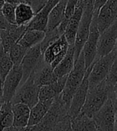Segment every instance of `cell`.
Wrapping results in <instances>:
<instances>
[{"label": "cell", "instance_id": "38", "mask_svg": "<svg viewBox=\"0 0 117 131\" xmlns=\"http://www.w3.org/2000/svg\"><path fill=\"white\" fill-rule=\"evenodd\" d=\"M3 131H30V130H29V126H27V127H16V126H12L10 127L5 129Z\"/></svg>", "mask_w": 117, "mask_h": 131}, {"label": "cell", "instance_id": "9", "mask_svg": "<svg viewBox=\"0 0 117 131\" xmlns=\"http://www.w3.org/2000/svg\"><path fill=\"white\" fill-rule=\"evenodd\" d=\"M69 46V45L64 35H61L43 52L42 55L44 62L50 65L51 67L54 69L66 54Z\"/></svg>", "mask_w": 117, "mask_h": 131}, {"label": "cell", "instance_id": "37", "mask_svg": "<svg viewBox=\"0 0 117 131\" xmlns=\"http://www.w3.org/2000/svg\"><path fill=\"white\" fill-rule=\"evenodd\" d=\"M107 2V0H95L94 3V12L98 13L99 10L102 7V6Z\"/></svg>", "mask_w": 117, "mask_h": 131}, {"label": "cell", "instance_id": "28", "mask_svg": "<svg viewBox=\"0 0 117 131\" xmlns=\"http://www.w3.org/2000/svg\"><path fill=\"white\" fill-rule=\"evenodd\" d=\"M61 35H61V33L59 32V30H58L57 27L54 30H52L45 31L44 38L42 39V41L39 43L42 53L43 54V52L45 50V49L51 44H53L55 41H57Z\"/></svg>", "mask_w": 117, "mask_h": 131}, {"label": "cell", "instance_id": "20", "mask_svg": "<svg viewBox=\"0 0 117 131\" xmlns=\"http://www.w3.org/2000/svg\"><path fill=\"white\" fill-rule=\"evenodd\" d=\"M54 99L46 101H38L34 106L30 108L28 126H33L40 122L50 108Z\"/></svg>", "mask_w": 117, "mask_h": 131}, {"label": "cell", "instance_id": "21", "mask_svg": "<svg viewBox=\"0 0 117 131\" xmlns=\"http://www.w3.org/2000/svg\"><path fill=\"white\" fill-rule=\"evenodd\" d=\"M72 131H98L93 117L79 114L75 118L71 119Z\"/></svg>", "mask_w": 117, "mask_h": 131}, {"label": "cell", "instance_id": "19", "mask_svg": "<svg viewBox=\"0 0 117 131\" xmlns=\"http://www.w3.org/2000/svg\"><path fill=\"white\" fill-rule=\"evenodd\" d=\"M67 0H61L56 4L50 10L48 16L47 30H52L57 28L59 24L62 22L64 18V11H66Z\"/></svg>", "mask_w": 117, "mask_h": 131}, {"label": "cell", "instance_id": "6", "mask_svg": "<svg viewBox=\"0 0 117 131\" xmlns=\"http://www.w3.org/2000/svg\"><path fill=\"white\" fill-rule=\"evenodd\" d=\"M116 110L117 107L115 105L112 98L111 97H108L106 102L93 117L97 130L114 131Z\"/></svg>", "mask_w": 117, "mask_h": 131}, {"label": "cell", "instance_id": "14", "mask_svg": "<svg viewBox=\"0 0 117 131\" xmlns=\"http://www.w3.org/2000/svg\"><path fill=\"white\" fill-rule=\"evenodd\" d=\"M43 61V55L40 49V45L37 44L34 47L30 48L27 54H25L23 59L21 62V67L22 69V81L25 82L27 79L30 74L39 63Z\"/></svg>", "mask_w": 117, "mask_h": 131}, {"label": "cell", "instance_id": "30", "mask_svg": "<svg viewBox=\"0 0 117 131\" xmlns=\"http://www.w3.org/2000/svg\"><path fill=\"white\" fill-rule=\"evenodd\" d=\"M0 38H1V47L6 53H8L10 49L17 43L10 35L7 30H0Z\"/></svg>", "mask_w": 117, "mask_h": 131}, {"label": "cell", "instance_id": "13", "mask_svg": "<svg viewBox=\"0 0 117 131\" xmlns=\"http://www.w3.org/2000/svg\"><path fill=\"white\" fill-rule=\"evenodd\" d=\"M117 19V0H107L99 10L96 16L97 28L100 34Z\"/></svg>", "mask_w": 117, "mask_h": 131}, {"label": "cell", "instance_id": "42", "mask_svg": "<svg viewBox=\"0 0 117 131\" xmlns=\"http://www.w3.org/2000/svg\"><path fill=\"white\" fill-rule=\"evenodd\" d=\"M114 131H117V110H116L115 117V127H114Z\"/></svg>", "mask_w": 117, "mask_h": 131}, {"label": "cell", "instance_id": "29", "mask_svg": "<svg viewBox=\"0 0 117 131\" xmlns=\"http://www.w3.org/2000/svg\"><path fill=\"white\" fill-rule=\"evenodd\" d=\"M15 5L10 3H4L1 9V13L5 19L10 24H16L15 23Z\"/></svg>", "mask_w": 117, "mask_h": 131}, {"label": "cell", "instance_id": "34", "mask_svg": "<svg viewBox=\"0 0 117 131\" xmlns=\"http://www.w3.org/2000/svg\"><path fill=\"white\" fill-rule=\"evenodd\" d=\"M47 1L48 0H28L27 3L31 6L36 15L45 6Z\"/></svg>", "mask_w": 117, "mask_h": 131}, {"label": "cell", "instance_id": "35", "mask_svg": "<svg viewBox=\"0 0 117 131\" xmlns=\"http://www.w3.org/2000/svg\"><path fill=\"white\" fill-rule=\"evenodd\" d=\"M109 97H111L112 98V100H113L115 105L117 107V82H115V84L114 85L113 87L112 88L111 91H110Z\"/></svg>", "mask_w": 117, "mask_h": 131}, {"label": "cell", "instance_id": "25", "mask_svg": "<svg viewBox=\"0 0 117 131\" xmlns=\"http://www.w3.org/2000/svg\"><path fill=\"white\" fill-rule=\"evenodd\" d=\"M13 112L11 102H5L0 109V131L13 126Z\"/></svg>", "mask_w": 117, "mask_h": 131}, {"label": "cell", "instance_id": "11", "mask_svg": "<svg viewBox=\"0 0 117 131\" xmlns=\"http://www.w3.org/2000/svg\"><path fill=\"white\" fill-rule=\"evenodd\" d=\"M91 69H92V65L88 68H87L81 86L76 90L75 94L72 97V100H71L67 113V115L71 119L75 118L80 114L84 102H85V98L88 90V74Z\"/></svg>", "mask_w": 117, "mask_h": 131}, {"label": "cell", "instance_id": "31", "mask_svg": "<svg viewBox=\"0 0 117 131\" xmlns=\"http://www.w3.org/2000/svg\"><path fill=\"white\" fill-rule=\"evenodd\" d=\"M106 82L110 88H112L113 86L117 82V55L114 59V62L111 67V69L109 70V73L105 78Z\"/></svg>", "mask_w": 117, "mask_h": 131}, {"label": "cell", "instance_id": "2", "mask_svg": "<svg viewBox=\"0 0 117 131\" xmlns=\"http://www.w3.org/2000/svg\"><path fill=\"white\" fill-rule=\"evenodd\" d=\"M111 90L105 79L96 86L88 89L85 102L80 113L93 117L108 100Z\"/></svg>", "mask_w": 117, "mask_h": 131}, {"label": "cell", "instance_id": "4", "mask_svg": "<svg viewBox=\"0 0 117 131\" xmlns=\"http://www.w3.org/2000/svg\"><path fill=\"white\" fill-rule=\"evenodd\" d=\"M116 55L113 50L109 54L94 61L88 74V89L96 86L107 78Z\"/></svg>", "mask_w": 117, "mask_h": 131}, {"label": "cell", "instance_id": "12", "mask_svg": "<svg viewBox=\"0 0 117 131\" xmlns=\"http://www.w3.org/2000/svg\"><path fill=\"white\" fill-rule=\"evenodd\" d=\"M117 42V19L105 30L100 34L97 43V54L96 59L105 56L115 48Z\"/></svg>", "mask_w": 117, "mask_h": 131}, {"label": "cell", "instance_id": "47", "mask_svg": "<svg viewBox=\"0 0 117 131\" xmlns=\"http://www.w3.org/2000/svg\"><path fill=\"white\" fill-rule=\"evenodd\" d=\"M24 1H25V0H24Z\"/></svg>", "mask_w": 117, "mask_h": 131}, {"label": "cell", "instance_id": "5", "mask_svg": "<svg viewBox=\"0 0 117 131\" xmlns=\"http://www.w3.org/2000/svg\"><path fill=\"white\" fill-rule=\"evenodd\" d=\"M93 10H94V4L84 3V10L83 15L81 19V22L78 27L75 42H74V47H75V62L79 57L81 52L83 49V47L85 43L87 38L88 37L90 25L92 23L93 15Z\"/></svg>", "mask_w": 117, "mask_h": 131}, {"label": "cell", "instance_id": "39", "mask_svg": "<svg viewBox=\"0 0 117 131\" xmlns=\"http://www.w3.org/2000/svg\"><path fill=\"white\" fill-rule=\"evenodd\" d=\"M60 1H61V0H48L46 4H45V7L46 9H48L49 10H51L52 8H53L54 6L56 4H57Z\"/></svg>", "mask_w": 117, "mask_h": 131}, {"label": "cell", "instance_id": "41", "mask_svg": "<svg viewBox=\"0 0 117 131\" xmlns=\"http://www.w3.org/2000/svg\"><path fill=\"white\" fill-rule=\"evenodd\" d=\"M3 103V90H2V87L0 86V109L2 107V105Z\"/></svg>", "mask_w": 117, "mask_h": 131}, {"label": "cell", "instance_id": "27", "mask_svg": "<svg viewBox=\"0 0 117 131\" xmlns=\"http://www.w3.org/2000/svg\"><path fill=\"white\" fill-rule=\"evenodd\" d=\"M29 49L25 48L22 46L19 45L18 43H15L10 49L8 54L14 65H20L25 54Z\"/></svg>", "mask_w": 117, "mask_h": 131}, {"label": "cell", "instance_id": "43", "mask_svg": "<svg viewBox=\"0 0 117 131\" xmlns=\"http://www.w3.org/2000/svg\"><path fill=\"white\" fill-rule=\"evenodd\" d=\"M4 3H5L4 0H0V11H1V9H2V7L3 6Z\"/></svg>", "mask_w": 117, "mask_h": 131}, {"label": "cell", "instance_id": "15", "mask_svg": "<svg viewBox=\"0 0 117 131\" xmlns=\"http://www.w3.org/2000/svg\"><path fill=\"white\" fill-rule=\"evenodd\" d=\"M83 10H84V0H80V2L76 7L73 15L69 19L67 27L64 34L69 45L74 44L76 35L83 15Z\"/></svg>", "mask_w": 117, "mask_h": 131}, {"label": "cell", "instance_id": "18", "mask_svg": "<svg viewBox=\"0 0 117 131\" xmlns=\"http://www.w3.org/2000/svg\"><path fill=\"white\" fill-rule=\"evenodd\" d=\"M13 126L16 127H27L30 118V108L24 103L12 104Z\"/></svg>", "mask_w": 117, "mask_h": 131}, {"label": "cell", "instance_id": "36", "mask_svg": "<svg viewBox=\"0 0 117 131\" xmlns=\"http://www.w3.org/2000/svg\"><path fill=\"white\" fill-rule=\"evenodd\" d=\"M10 24L6 20L3 15H2L1 11H0V30H6L10 27Z\"/></svg>", "mask_w": 117, "mask_h": 131}, {"label": "cell", "instance_id": "16", "mask_svg": "<svg viewBox=\"0 0 117 131\" xmlns=\"http://www.w3.org/2000/svg\"><path fill=\"white\" fill-rule=\"evenodd\" d=\"M67 76L68 75L58 78L53 83L40 86L38 94L39 101L54 99L56 97L60 95L66 85Z\"/></svg>", "mask_w": 117, "mask_h": 131}, {"label": "cell", "instance_id": "10", "mask_svg": "<svg viewBox=\"0 0 117 131\" xmlns=\"http://www.w3.org/2000/svg\"><path fill=\"white\" fill-rule=\"evenodd\" d=\"M22 76L23 73L21 65L13 66L2 86L3 102H11L13 97L15 96L17 90L19 87V85L22 81Z\"/></svg>", "mask_w": 117, "mask_h": 131}, {"label": "cell", "instance_id": "8", "mask_svg": "<svg viewBox=\"0 0 117 131\" xmlns=\"http://www.w3.org/2000/svg\"><path fill=\"white\" fill-rule=\"evenodd\" d=\"M97 14L98 13L93 11V15L92 23H91L90 25L88 37L81 50L84 54V59L86 69L88 68L94 62L96 58L97 43H98V39L100 36V32L98 30V28H97V23H96Z\"/></svg>", "mask_w": 117, "mask_h": 131}, {"label": "cell", "instance_id": "23", "mask_svg": "<svg viewBox=\"0 0 117 131\" xmlns=\"http://www.w3.org/2000/svg\"><path fill=\"white\" fill-rule=\"evenodd\" d=\"M45 36V32L36 30H27L17 43L30 49L40 43Z\"/></svg>", "mask_w": 117, "mask_h": 131}, {"label": "cell", "instance_id": "3", "mask_svg": "<svg viewBox=\"0 0 117 131\" xmlns=\"http://www.w3.org/2000/svg\"><path fill=\"white\" fill-rule=\"evenodd\" d=\"M68 108L61 99L60 95L56 97L47 113L42 119L33 126H29L30 131H52L64 117L67 116Z\"/></svg>", "mask_w": 117, "mask_h": 131}, {"label": "cell", "instance_id": "44", "mask_svg": "<svg viewBox=\"0 0 117 131\" xmlns=\"http://www.w3.org/2000/svg\"><path fill=\"white\" fill-rule=\"evenodd\" d=\"M114 50H115V53H116V54H117V42H116V43H115V48H114Z\"/></svg>", "mask_w": 117, "mask_h": 131}, {"label": "cell", "instance_id": "17", "mask_svg": "<svg viewBox=\"0 0 117 131\" xmlns=\"http://www.w3.org/2000/svg\"><path fill=\"white\" fill-rule=\"evenodd\" d=\"M74 55H75L74 44L69 45L68 50L66 52V54L64 55L63 59L54 69V74L57 79L61 77L68 75L69 74V72L73 70L75 63Z\"/></svg>", "mask_w": 117, "mask_h": 131}, {"label": "cell", "instance_id": "22", "mask_svg": "<svg viewBox=\"0 0 117 131\" xmlns=\"http://www.w3.org/2000/svg\"><path fill=\"white\" fill-rule=\"evenodd\" d=\"M35 14L31 6L27 3H18L15 7V23L17 25H28Z\"/></svg>", "mask_w": 117, "mask_h": 131}, {"label": "cell", "instance_id": "40", "mask_svg": "<svg viewBox=\"0 0 117 131\" xmlns=\"http://www.w3.org/2000/svg\"><path fill=\"white\" fill-rule=\"evenodd\" d=\"M4 2L6 3H10V4H13V5H15L17 6L18 3H25L24 0H4Z\"/></svg>", "mask_w": 117, "mask_h": 131}, {"label": "cell", "instance_id": "33", "mask_svg": "<svg viewBox=\"0 0 117 131\" xmlns=\"http://www.w3.org/2000/svg\"><path fill=\"white\" fill-rule=\"evenodd\" d=\"M52 131H72L71 128V118L67 115L58 122L57 125Z\"/></svg>", "mask_w": 117, "mask_h": 131}, {"label": "cell", "instance_id": "45", "mask_svg": "<svg viewBox=\"0 0 117 131\" xmlns=\"http://www.w3.org/2000/svg\"><path fill=\"white\" fill-rule=\"evenodd\" d=\"M0 48H1V38H0Z\"/></svg>", "mask_w": 117, "mask_h": 131}, {"label": "cell", "instance_id": "1", "mask_svg": "<svg viewBox=\"0 0 117 131\" xmlns=\"http://www.w3.org/2000/svg\"><path fill=\"white\" fill-rule=\"evenodd\" d=\"M86 70L87 69L85 67V63H84V54L81 51L79 57L77 58L74 63L73 70L69 72V74L67 76L66 85H64V87L60 94L61 101L64 104V106L68 108V110L73 94H75L78 87L81 86L84 79Z\"/></svg>", "mask_w": 117, "mask_h": 131}, {"label": "cell", "instance_id": "46", "mask_svg": "<svg viewBox=\"0 0 117 131\" xmlns=\"http://www.w3.org/2000/svg\"><path fill=\"white\" fill-rule=\"evenodd\" d=\"M25 3H27V2H28V0H25Z\"/></svg>", "mask_w": 117, "mask_h": 131}, {"label": "cell", "instance_id": "32", "mask_svg": "<svg viewBox=\"0 0 117 131\" xmlns=\"http://www.w3.org/2000/svg\"><path fill=\"white\" fill-rule=\"evenodd\" d=\"M79 2H80V0H67L64 19H66V20L69 21L70 17L73 15V12L77 6L78 3H79Z\"/></svg>", "mask_w": 117, "mask_h": 131}, {"label": "cell", "instance_id": "7", "mask_svg": "<svg viewBox=\"0 0 117 131\" xmlns=\"http://www.w3.org/2000/svg\"><path fill=\"white\" fill-rule=\"evenodd\" d=\"M39 88L40 87L36 84L33 74H30L22 86L17 90L11 103H24L30 108H32L39 101Z\"/></svg>", "mask_w": 117, "mask_h": 131}, {"label": "cell", "instance_id": "26", "mask_svg": "<svg viewBox=\"0 0 117 131\" xmlns=\"http://www.w3.org/2000/svg\"><path fill=\"white\" fill-rule=\"evenodd\" d=\"M14 64L10 58L8 53L5 52L1 47L0 48V86L1 87L6 77L9 74Z\"/></svg>", "mask_w": 117, "mask_h": 131}, {"label": "cell", "instance_id": "24", "mask_svg": "<svg viewBox=\"0 0 117 131\" xmlns=\"http://www.w3.org/2000/svg\"><path fill=\"white\" fill-rule=\"evenodd\" d=\"M50 10L44 7L34 15L33 19L28 23L27 30H36L45 32L47 29L48 16Z\"/></svg>", "mask_w": 117, "mask_h": 131}]
</instances>
